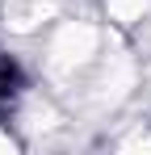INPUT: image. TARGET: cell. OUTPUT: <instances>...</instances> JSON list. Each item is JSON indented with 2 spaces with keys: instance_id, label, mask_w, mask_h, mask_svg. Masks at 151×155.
Masks as SVG:
<instances>
[{
  "instance_id": "cell-1",
  "label": "cell",
  "mask_w": 151,
  "mask_h": 155,
  "mask_svg": "<svg viewBox=\"0 0 151 155\" xmlns=\"http://www.w3.org/2000/svg\"><path fill=\"white\" fill-rule=\"evenodd\" d=\"M25 80H21V67L8 59V54H0V122L13 113V105H17V97H21Z\"/></svg>"
}]
</instances>
